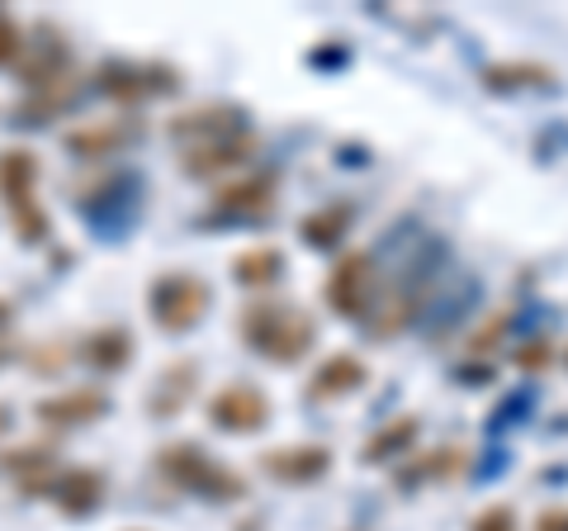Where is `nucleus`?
<instances>
[{
	"label": "nucleus",
	"mask_w": 568,
	"mask_h": 531,
	"mask_svg": "<svg viewBox=\"0 0 568 531\" xmlns=\"http://www.w3.org/2000/svg\"><path fill=\"white\" fill-rule=\"evenodd\" d=\"M237 332H242V342L252 351H261L271 365H298L317 342L313 313L298 309V304H275V299L246 304L237 318Z\"/></svg>",
	"instance_id": "obj_1"
},
{
	"label": "nucleus",
	"mask_w": 568,
	"mask_h": 531,
	"mask_svg": "<svg viewBox=\"0 0 568 531\" xmlns=\"http://www.w3.org/2000/svg\"><path fill=\"white\" fill-rule=\"evenodd\" d=\"M156 465H162V474L171 484L200 493V499H209V503H237V499H246V480H242V474L219 465V460L204 455L200 447H190V441L156 451Z\"/></svg>",
	"instance_id": "obj_2"
},
{
	"label": "nucleus",
	"mask_w": 568,
	"mask_h": 531,
	"mask_svg": "<svg viewBox=\"0 0 568 531\" xmlns=\"http://www.w3.org/2000/svg\"><path fill=\"white\" fill-rule=\"evenodd\" d=\"M213 304V290L200 275L190 271H171L152 285V318L162 332H190Z\"/></svg>",
	"instance_id": "obj_3"
},
{
	"label": "nucleus",
	"mask_w": 568,
	"mask_h": 531,
	"mask_svg": "<svg viewBox=\"0 0 568 531\" xmlns=\"http://www.w3.org/2000/svg\"><path fill=\"white\" fill-rule=\"evenodd\" d=\"M375 257L369 252H346L342 261L332 266L327 275V304L342 313V318H369V304H375Z\"/></svg>",
	"instance_id": "obj_4"
},
{
	"label": "nucleus",
	"mask_w": 568,
	"mask_h": 531,
	"mask_svg": "<svg viewBox=\"0 0 568 531\" xmlns=\"http://www.w3.org/2000/svg\"><path fill=\"white\" fill-rule=\"evenodd\" d=\"M209 413L223 432H261L265 422H271V399H265L256 384H227L213 394Z\"/></svg>",
	"instance_id": "obj_5"
},
{
	"label": "nucleus",
	"mask_w": 568,
	"mask_h": 531,
	"mask_svg": "<svg viewBox=\"0 0 568 531\" xmlns=\"http://www.w3.org/2000/svg\"><path fill=\"white\" fill-rule=\"evenodd\" d=\"M261 470L280 484H317L332 470V447L317 441H298V447H275L261 455Z\"/></svg>",
	"instance_id": "obj_6"
},
{
	"label": "nucleus",
	"mask_w": 568,
	"mask_h": 531,
	"mask_svg": "<svg viewBox=\"0 0 568 531\" xmlns=\"http://www.w3.org/2000/svg\"><path fill=\"white\" fill-rule=\"evenodd\" d=\"M237 133H246V123H242V110H233V104H219V110H194V114H181L171 123V138L181 148L223 143V138H237Z\"/></svg>",
	"instance_id": "obj_7"
},
{
	"label": "nucleus",
	"mask_w": 568,
	"mask_h": 531,
	"mask_svg": "<svg viewBox=\"0 0 568 531\" xmlns=\"http://www.w3.org/2000/svg\"><path fill=\"white\" fill-rule=\"evenodd\" d=\"M369 384V365L361 357H351V351H336V357H327L323 365L313 370L308 380V399L313 403H332V399H346L355 394V389Z\"/></svg>",
	"instance_id": "obj_8"
},
{
	"label": "nucleus",
	"mask_w": 568,
	"mask_h": 531,
	"mask_svg": "<svg viewBox=\"0 0 568 531\" xmlns=\"http://www.w3.org/2000/svg\"><path fill=\"white\" fill-rule=\"evenodd\" d=\"M275 190H280V176L261 171V176H246L237 186H223L213 209H219V214H233V219H261L275 209Z\"/></svg>",
	"instance_id": "obj_9"
},
{
	"label": "nucleus",
	"mask_w": 568,
	"mask_h": 531,
	"mask_svg": "<svg viewBox=\"0 0 568 531\" xmlns=\"http://www.w3.org/2000/svg\"><path fill=\"white\" fill-rule=\"evenodd\" d=\"M0 190L10 194L14 214H24V238H39L43 233V219L39 209H33V157L29 152H6L0 157Z\"/></svg>",
	"instance_id": "obj_10"
},
{
	"label": "nucleus",
	"mask_w": 568,
	"mask_h": 531,
	"mask_svg": "<svg viewBox=\"0 0 568 531\" xmlns=\"http://www.w3.org/2000/svg\"><path fill=\"white\" fill-rule=\"evenodd\" d=\"M559 72L555 67H545V62H488L484 67V86L493 96H517V91H545V86H555Z\"/></svg>",
	"instance_id": "obj_11"
},
{
	"label": "nucleus",
	"mask_w": 568,
	"mask_h": 531,
	"mask_svg": "<svg viewBox=\"0 0 568 531\" xmlns=\"http://www.w3.org/2000/svg\"><path fill=\"white\" fill-rule=\"evenodd\" d=\"M417 432H422V418L417 413H398L394 422H384V428L361 447V465H388V460L407 455V447L417 441Z\"/></svg>",
	"instance_id": "obj_12"
},
{
	"label": "nucleus",
	"mask_w": 568,
	"mask_h": 531,
	"mask_svg": "<svg viewBox=\"0 0 568 531\" xmlns=\"http://www.w3.org/2000/svg\"><path fill=\"white\" fill-rule=\"evenodd\" d=\"M252 152H256V138L252 133L223 138V143H204V148H185V171L190 176H219L227 167H242Z\"/></svg>",
	"instance_id": "obj_13"
},
{
	"label": "nucleus",
	"mask_w": 568,
	"mask_h": 531,
	"mask_svg": "<svg viewBox=\"0 0 568 531\" xmlns=\"http://www.w3.org/2000/svg\"><path fill=\"white\" fill-rule=\"evenodd\" d=\"M465 470H469L465 447H440V451H426L417 460H407L394 480L398 484H426V480H455V474H465Z\"/></svg>",
	"instance_id": "obj_14"
},
{
	"label": "nucleus",
	"mask_w": 568,
	"mask_h": 531,
	"mask_svg": "<svg viewBox=\"0 0 568 531\" xmlns=\"http://www.w3.org/2000/svg\"><path fill=\"white\" fill-rule=\"evenodd\" d=\"M351 219H355V209L346 200H336V204L313 209V214L298 223V233H304V242L313 247V252H327V247H336L351 233Z\"/></svg>",
	"instance_id": "obj_15"
},
{
	"label": "nucleus",
	"mask_w": 568,
	"mask_h": 531,
	"mask_svg": "<svg viewBox=\"0 0 568 531\" xmlns=\"http://www.w3.org/2000/svg\"><path fill=\"white\" fill-rule=\"evenodd\" d=\"M104 413H110V399H104L100 389H77V394L39 403V418H48V422H95Z\"/></svg>",
	"instance_id": "obj_16"
},
{
	"label": "nucleus",
	"mask_w": 568,
	"mask_h": 531,
	"mask_svg": "<svg viewBox=\"0 0 568 531\" xmlns=\"http://www.w3.org/2000/svg\"><path fill=\"white\" fill-rule=\"evenodd\" d=\"M280 271H284V257L275 252V247H252V252H242L233 261V280L237 285H252V290L275 285Z\"/></svg>",
	"instance_id": "obj_17"
},
{
	"label": "nucleus",
	"mask_w": 568,
	"mask_h": 531,
	"mask_svg": "<svg viewBox=\"0 0 568 531\" xmlns=\"http://www.w3.org/2000/svg\"><path fill=\"white\" fill-rule=\"evenodd\" d=\"M85 361L100 365V370H123L133 361V338L123 328H104L91 338V347H85Z\"/></svg>",
	"instance_id": "obj_18"
},
{
	"label": "nucleus",
	"mask_w": 568,
	"mask_h": 531,
	"mask_svg": "<svg viewBox=\"0 0 568 531\" xmlns=\"http://www.w3.org/2000/svg\"><path fill=\"white\" fill-rule=\"evenodd\" d=\"M100 493H104V480L95 470H71L62 480V508L67 512H91L100 503Z\"/></svg>",
	"instance_id": "obj_19"
},
{
	"label": "nucleus",
	"mask_w": 568,
	"mask_h": 531,
	"mask_svg": "<svg viewBox=\"0 0 568 531\" xmlns=\"http://www.w3.org/2000/svg\"><path fill=\"white\" fill-rule=\"evenodd\" d=\"M190 384H194V365L190 361L166 370L162 389H156V399H152V413H181V403L190 399Z\"/></svg>",
	"instance_id": "obj_20"
},
{
	"label": "nucleus",
	"mask_w": 568,
	"mask_h": 531,
	"mask_svg": "<svg viewBox=\"0 0 568 531\" xmlns=\"http://www.w3.org/2000/svg\"><path fill=\"white\" fill-rule=\"evenodd\" d=\"M129 133H133L129 123H110V129H85V133H71V152H81V157H100V152L119 148Z\"/></svg>",
	"instance_id": "obj_21"
},
{
	"label": "nucleus",
	"mask_w": 568,
	"mask_h": 531,
	"mask_svg": "<svg viewBox=\"0 0 568 531\" xmlns=\"http://www.w3.org/2000/svg\"><path fill=\"white\" fill-rule=\"evenodd\" d=\"M507 328H511V313H507V309H503V313H493L484 328H474V332H469V357H488L493 347H503Z\"/></svg>",
	"instance_id": "obj_22"
},
{
	"label": "nucleus",
	"mask_w": 568,
	"mask_h": 531,
	"mask_svg": "<svg viewBox=\"0 0 568 531\" xmlns=\"http://www.w3.org/2000/svg\"><path fill=\"white\" fill-rule=\"evenodd\" d=\"M511 365H517V370H549V365H555V342H549V338H530L521 347H511Z\"/></svg>",
	"instance_id": "obj_23"
},
{
	"label": "nucleus",
	"mask_w": 568,
	"mask_h": 531,
	"mask_svg": "<svg viewBox=\"0 0 568 531\" xmlns=\"http://www.w3.org/2000/svg\"><path fill=\"white\" fill-rule=\"evenodd\" d=\"M469 531H517V512H511L507 503H493L469 522Z\"/></svg>",
	"instance_id": "obj_24"
},
{
	"label": "nucleus",
	"mask_w": 568,
	"mask_h": 531,
	"mask_svg": "<svg viewBox=\"0 0 568 531\" xmlns=\"http://www.w3.org/2000/svg\"><path fill=\"white\" fill-rule=\"evenodd\" d=\"M20 48H24V39H20V29H14L10 20H0V62L20 58Z\"/></svg>",
	"instance_id": "obj_25"
},
{
	"label": "nucleus",
	"mask_w": 568,
	"mask_h": 531,
	"mask_svg": "<svg viewBox=\"0 0 568 531\" xmlns=\"http://www.w3.org/2000/svg\"><path fill=\"white\" fill-rule=\"evenodd\" d=\"M536 531H568V508H545L540 518H536Z\"/></svg>",
	"instance_id": "obj_26"
},
{
	"label": "nucleus",
	"mask_w": 568,
	"mask_h": 531,
	"mask_svg": "<svg viewBox=\"0 0 568 531\" xmlns=\"http://www.w3.org/2000/svg\"><path fill=\"white\" fill-rule=\"evenodd\" d=\"M564 365H568V351H564Z\"/></svg>",
	"instance_id": "obj_27"
},
{
	"label": "nucleus",
	"mask_w": 568,
	"mask_h": 531,
	"mask_svg": "<svg viewBox=\"0 0 568 531\" xmlns=\"http://www.w3.org/2000/svg\"><path fill=\"white\" fill-rule=\"evenodd\" d=\"M0 418H6V413H0ZM0 428H6V422H0Z\"/></svg>",
	"instance_id": "obj_28"
}]
</instances>
